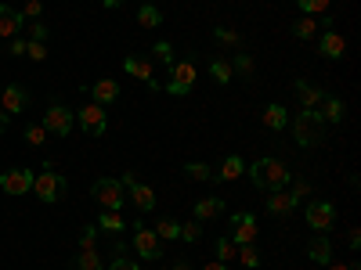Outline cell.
Returning a JSON list of instances; mask_svg holds the SVG:
<instances>
[{"label": "cell", "mask_w": 361, "mask_h": 270, "mask_svg": "<svg viewBox=\"0 0 361 270\" xmlns=\"http://www.w3.org/2000/svg\"><path fill=\"white\" fill-rule=\"evenodd\" d=\"M246 173L253 176V184L260 191H279V188H286L293 180V173H289V166L282 159H257L253 166H246Z\"/></svg>", "instance_id": "6da1fadb"}, {"label": "cell", "mask_w": 361, "mask_h": 270, "mask_svg": "<svg viewBox=\"0 0 361 270\" xmlns=\"http://www.w3.org/2000/svg\"><path fill=\"white\" fill-rule=\"evenodd\" d=\"M293 137H296V144H304V148L322 144L325 141V119H322V112L318 108H304V112H300L293 119Z\"/></svg>", "instance_id": "7a4b0ae2"}, {"label": "cell", "mask_w": 361, "mask_h": 270, "mask_svg": "<svg viewBox=\"0 0 361 270\" xmlns=\"http://www.w3.org/2000/svg\"><path fill=\"white\" fill-rule=\"evenodd\" d=\"M66 188H69V180L62 173H54L51 162H47L44 173H33V195L40 202H62L66 198Z\"/></svg>", "instance_id": "3957f363"}, {"label": "cell", "mask_w": 361, "mask_h": 270, "mask_svg": "<svg viewBox=\"0 0 361 270\" xmlns=\"http://www.w3.org/2000/svg\"><path fill=\"white\" fill-rule=\"evenodd\" d=\"M90 195H94V202H98L102 209H112V213H119V209H123V202H127L123 180H116V176H102Z\"/></svg>", "instance_id": "277c9868"}, {"label": "cell", "mask_w": 361, "mask_h": 270, "mask_svg": "<svg viewBox=\"0 0 361 270\" xmlns=\"http://www.w3.org/2000/svg\"><path fill=\"white\" fill-rule=\"evenodd\" d=\"M170 79H166V94L170 98H185L192 94V86H195V62H173L170 65Z\"/></svg>", "instance_id": "5b68a950"}, {"label": "cell", "mask_w": 361, "mask_h": 270, "mask_svg": "<svg viewBox=\"0 0 361 270\" xmlns=\"http://www.w3.org/2000/svg\"><path fill=\"white\" fill-rule=\"evenodd\" d=\"M40 127H44L47 134H54V137H66V134H73V127H76V115H73V108H66V105H51Z\"/></svg>", "instance_id": "8992f818"}, {"label": "cell", "mask_w": 361, "mask_h": 270, "mask_svg": "<svg viewBox=\"0 0 361 270\" xmlns=\"http://www.w3.org/2000/svg\"><path fill=\"white\" fill-rule=\"evenodd\" d=\"M119 180H123V191L130 195V202L141 209V213H152V209H156V191L148 188V184H141L134 173H123Z\"/></svg>", "instance_id": "52a82bcc"}, {"label": "cell", "mask_w": 361, "mask_h": 270, "mask_svg": "<svg viewBox=\"0 0 361 270\" xmlns=\"http://www.w3.org/2000/svg\"><path fill=\"white\" fill-rule=\"evenodd\" d=\"M0 188H4V195H29L33 191V169L25 166H11L0 173Z\"/></svg>", "instance_id": "ba28073f"}, {"label": "cell", "mask_w": 361, "mask_h": 270, "mask_svg": "<svg viewBox=\"0 0 361 270\" xmlns=\"http://www.w3.org/2000/svg\"><path fill=\"white\" fill-rule=\"evenodd\" d=\"M130 245L137 249V256L141 259H159L163 256V242H159V234L152 231V227H134V238H130Z\"/></svg>", "instance_id": "9c48e42d"}, {"label": "cell", "mask_w": 361, "mask_h": 270, "mask_svg": "<svg viewBox=\"0 0 361 270\" xmlns=\"http://www.w3.org/2000/svg\"><path fill=\"white\" fill-rule=\"evenodd\" d=\"M80 130L83 134H90V137H102L105 130H109V115H105V108L102 105H83L80 108Z\"/></svg>", "instance_id": "30bf717a"}, {"label": "cell", "mask_w": 361, "mask_h": 270, "mask_svg": "<svg viewBox=\"0 0 361 270\" xmlns=\"http://www.w3.org/2000/svg\"><path fill=\"white\" fill-rule=\"evenodd\" d=\"M307 224L318 231V234H325V231H333V224H336V209H333V202H325V198H314L311 205H307Z\"/></svg>", "instance_id": "8fae6325"}, {"label": "cell", "mask_w": 361, "mask_h": 270, "mask_svg": "<svg viewBox=\"0 0 361 270\" xmlns=\"http://www.w3.org/2000/svg\"><path fill=\"white\" fill-rule=\"evenodd\" d=\"M228 238H231L235 245H253V242H257V217H253V213H235Z\"/></svg>", "instance_id": "7c38bea8"}, {"label": "cell", "mask_w": 361, "mask_h": 270, "mask_svg": "<svg viewBox=\"0 0 361 270\" xmlns=\"http://www.w3.org/2000/svg\"><path fill=\"white\" fill-rule=\"evenodd\" d=\"M123 69H127L130 76L145 79V86H148V90H159V79H156V72H152V62H148V58H137V54H130L127 62H123Z\"/></svg>", "instance_id": "4fadbf2b"}, {"label": "cell", "mask_w": 361, "mask_h": 270, "mask_svg": "<svg viewBox=\"0 0 361 270\" xmlns=\"http://www.w3.org/2000/svg\"><path fill=\"white\" fill-rule=\"evenodd\" d=\"M25 105H29V94L18 86V83H11V86H4L0 90V108H4L8 115H18V112H25Z\"/></svg>", "instance_id": "5bb4252c"}, {"label": "cell", "mask_w": 361, "mask_h": 270, "mask_svg": "<svg viewBox=\"0 0 361 270\" xmlns=\"http://www.w3.org/2000/svg\"><path fill=\"white\" fill-rule=\"evenodd\" d=\"M296 202H300V198H296L293 191L279 188V191H271V195H267V213H271V217H289L293 209H296Z\"/></svg>", "instance_id": "9a60e30c"}, {"label": "cell", "mask_w": 361, "mask_h": 270, "mask_svg": "<svg viewBox=\"0 0 361 270\" xmlns=\"http://www.w3.org/2000/svg\"><path fill=\"white\" fill-rule=\"evenodd\" d=\"M90 98H94V105H112L119 98V83L116 79H98V83H90Z\"/></svg>", "instance_id": "2e32d148"}, {"label": "cell", "mask_w": 361, "mask_h": 270, "mask_svg": "<svg viewBox=\"0 0 361 270\" xmlns=\"http://www.w3.org/2000/svg\"><path fill=\"white\" fill-rule=\"evenodd\" d=\"M318 51H322L325 58H333V62H336V58H343L347 44H343V37L336 33V29H329V33H322V37H318Z\"/></svg>", "instance_id": "e0dca14e"}, {"label": "cell", "mask_w": 361, "mask_h": 270, "mask_svg": "<svg viewBox=\"0 0 361 270\" xmlns=\"http://www.w3.org/2000/svg\"><path fill=\"white\" fill-rule=\"evenodd\" d=\"M296 98H300V105H304V108H318L325 101V90L314 86V83H307V79H296Z\"/></svg>", "instance_id": "ac0fdd59"}, {"label": "cell", "mask_w": 361, "mask_h": 270, "mask_svg": "<svg viewBox=\"0 0 361 270\" xmlns=\"http://www.w3.org/2000/svg\"><path fill=\"white\" fill-rule=\"evenodd\" d=\"M18 29H22V15H18L15 8H8V4H0V37L15 40Z\"/></svg>", "instance_id": "d6986e66"}, {"label": "cell", "mask_w": 361, "mask_h": 270, "mask_svg": "<svg viewBox=\"0 0 361 270\" xmlns=\"http://www.w3.org/2000/svg\"><path fill=\"white\" fill-rule=\"evenodd\" d=\"M246 173V162H243V155H228L224 162H221V169L214 173V180H221V184H228V180H238Z\"/></svg>", "instance_id": "ffe728a7"}, {"label": "cell", "mask_w": 361, "mask_h": 270, "mask_svg": "<svg viewBox=\"0 0 361 270\" xmlns=\"http://www.w3.org/2000/svg\"><path fill=\"white\" fill-rule=\"evenodd\" d=\"M307 256L314 259V263H333V245H329V238L325 234H314L311 242H307Z\"/></svg>", "instance_id": "44dd1931"}, {"label": "cell", "mask_w": 361, "mask_h": 270, "mask_svg": "<svg viewBox=\"0 0 361 270\" xmlns=\"http://www.w3.org/2000/svg\"><path fill=\"white\" fill-rule=\"evenodd\" d=\"M224 213V198H199L195 202V220H217Z\"/></svg>", "instance_id": "7402d4cb"}, {"label": "cell", "mask_w": 361, "mask_h": 270, "mask_svg": "<svg viewBox=\"0 0 361 270\" xmlns=\"http://www.w3.org/2000/svg\"><path fill=\"white\" fill-rule=\"evenodd\" d=\"M264 127L267 130H286L289 127V112L282 105H267L264 108Z\"/></svg>", "instance_id": "603a6c76"}, {"label": "cell", "mask_w": 361, "mask_h": 270, "mask_svg": "<svg viewBox=\"0 0 361 270\" xmlns=\"http://www.w3.org/2000/svg\"><path fill=\"white\" fill-rule=\"evenodd\" d=\"M318 112H322L325 123H340V119L347 115V105H343L340 98H329V94H325V101H322V108H318Z\"/></svg>", "instance_id": "cb8c5ba5"}, {"label": "cell", "mask_w": 361, "mask_h": 270, "mask_svg": "<svg viewBox=\"0 0 361 270\" xmlns=\"http://www.w3.org/2000/svg\"><path fill=\"white\" fill-rule=\"evenodd\" d=\"M69 270H105V266H102V259H98L94 249H80V256L73 259Z\"/></svg>", "instance_id": "d4e9b609"}, {"label": "cell", "mask_w": 361, "mask_h": 270, "mask_svg": "<svg viewBox=\"0 0 361 270\" xmlns=\"http://www.w3.org/2000/svg\"><path fill=\"white\" fill-rule=\"evenodd\" d=\"M98 231H105V234H119V231H123V217L112 213V209H102V217H98Z\"/></svg>", "instance_id": "484cf974"}, {"label": "cell", "mask_w": 361, "mask_h": 270, "mask_svg": "<svg viewBox=\"0 0 361 270\" xmlns=\"http://www.w3.org/2000/svg\"><path fill=\"white\" fill-rule=\"evenodd\" d=\"M314 33H318V22H314L311 15H304L300 22H293V37H296V40H311Z\"/></svg>", "instance_id": "4316f807"}, {"label": "cell", "mask_w": 361, "mask_h": 270, "mask_svg": "<svg viewBox=\"0 0 361 270\" xmlns=\"http://www.w3.org/2000/svg\"><path fill=\"white\" fill-rule=\"evenodd\" d=\"M137 22H141L145 29H156V25L163 22V11H159L156 4H145V8H137Z\"/></svg>", "instance_id": "83f0119b"}, {"label": "cell", "mask_w": 361, "mask_h": 270, "mask_svg": "<svg viewBox=\"0 0 361 270\" xmlns=\"http://www.w3.org/2000/svg\"><path fill=\"white\" fill-rule=\"evenodd\" d=\"M152 231L159 234V242H173V238L180 234V224H177V220H170V217H163V220H159Z\"/></svg>", "instance_id": "f1b7e54d"}, {"label": "cell", "mask_w": 361, "mask_h": 270, "mask_svg": "<svg viewBox=\"0 0 361 270\" xmlns=\"http://www.w3.org/2000/svg\"><path fill=\"white\" fill-rule=\"evenodd\" d=\"M209 76H214V79H217V83L224 86V83H231V76H235V72H231V65H228V62H221V58H214V62H209Z\"/></svg>", "instance_id": "f546056e"}, {"label": "cell", "mask_w": 361, "mask_h": 270, "mask_svg": "<svg viewBox=\"0 0 361 270\" xmlns=\"http://www.w3.org/2000/svg\"><path fill=\"white\" fill-rule=\"evenodd\" d=\"M296 4H300V11H304V15H325L329 11V4H333V0H296Z\"/></svg>", "instance_id": "4dcf8cb0"}, {"label": "cell", "mask_w": 361, "mask_h": 270, "mask_svg": "<svg viewBox=\"0 0 361 270\" xmlns=\"http://www.w3.org/2000/svg\"><path fill=\"white\" fill-rule=\"evenodd\" d=\"M18 15H22V22H37L44 15V0H25Z\"/></svg>", "instance_id": "1f68e13d"}, {"label": "cell", "mask_w": 361, "mask_h": 270, "mask_svg": "<svg viewBox=\"0 0 361 270\" xmlns=\"http://www.w3.org/2000/svg\"><path fill=\"white\" fill-rule=\"evenodd\" d=\"M235 256H238V245L231 242V238H217V259L228 263V259H235Z\"/></svg>", "instance_id": "d6a6232c"}, {"label": "cell", "mask_w": 361, "mask_h": 270, "mask_svg": "<svg viewBox=\"0 0 361 270\" xmlns=\"http://www.w3.org/2000/svg\"><path fill=\"white\" fill-rule=\"evenodd\" d=\"M238 259H243L246 270H257V266H260V252H257L253 245H238Z\"/></svg>", "instance_id": "836d02e7"}, {"label": "cell", "mask_w": 361, "mask_h": 270, "mask_svg": "<svg viewBox=\"0 0 361 270\" xmlns=\"http://www.w3.org/2000/svg\"><path fill=\"white\" fill-rule=\"evenodd\" d=\"M214 40H217V44H224V47H238V44H243V37H238L235 29H224V25H221V29H214Z\"/></svg>", "instance_id": "e575fe53"}, {"label": "cell", "mask_w": 361, "mask_h": 270, "mask_svg": "<svg viewBox=\"0 0 361 270\" xmlns=\"http://www.w3.org/2000/svg\"><path fill=\"white\" fill-rule=\"evenodd\" d=\"M185 176H192V180H214V169H209L206 162H188Z\"/></svg>", "instance_id": "d590c367"}, {"label": "cell", "mask_w": 361, "mask_h": 270, "mask_svg": "<svg viewBox=\"0 0 361 270\" xmlns=\"http://www.w3.org/2000/svg\"><path fill=\"white\" fill-rule=\"evenodd\" d=\"M231 72H243V76H253V58L246 51H238L235 54V62H231Z\"/></svg>", "instance_id": "8d00e7d4"}, {"label": "cell", "mask_w": 361, "mask_h": 270, "mask_svg": "<svg viewBox=\"0 0 361 270\" xmlns=\"http://www.w3.org/2000/svg\"><path fill=\"white\" fill-rule=\"evenodd\" d=\"M177 238H180V242H188V245L199 242V238H202V224H180V234Z\"/></svg>", "instance_id": "74e56055"}, {"label": "cell", "mask_w": 361, "mask_h": 270, "mask_svg": "<svg viewBox=\"0 0 361 270\" xmlns=\"http://www.w3.org/2000/svg\"><path fill=\"white\" fill-rule=\"evenodd\" d=\"M152 58H156V62H163V65H173V47H170L166 40H159V44L152 47Z\"/></svg>", "instance_id": "f35d334b"}, {"label": "cell", "mask_w": 361, "mask_h": 270, "mask_svg": "<svg viewBox=\"0 0 361 270\" xmlns=\"http://www.w3.org/2000/svg\"><path fill=\"white\" fill-rule=\"evenodd\" d=\"M25 54L33 58V62H44V58H47V44H40V40H25Z\"/></svg>", "instance_id": "ab89813d"}, {"label": "cell", "mask_w": 361, "mask_h": 270, "mask_svg": "<svg viewBox=\"0 0 361 270\" xmlns=\"http://www.w3.org/2000/svg\"><path fill=\"white\" fill-rule=\"evenodd\" d=\"M25 141L33 144V148H40V144L47 141V130H44L40 123H37V127H25Z\"/></svg>", "instance_id": "60d3db41"}, {"label": "cell", "mask_w": 361, "mask_h": 270, "mask_svg": "<svg viewBox=\"0 0 361 270\" xmlns=\"http://www.w3.org/2000/svg\"><path fill=\"white\" fill-rule=\"evenodd\" d=\"M94 238H98V227H83L80 231V249H94Z\"/></svg>", "instance_id": "b9f144b4"}, {"label": "cell", "mask_w": 361, "mask_h": 270, "mask_svg": "<svg viewBox=\"0 0 361 270\" xmlns=\"http://www.w3.org/2000/svg\"><path fill=\"white\" fill-rule=\"evenodd\" d=\"M109 270H137V263H134V259L123 252V256H116V259L109 263Z\"/></svg>", "instance_id": "7bdbcfd3"}, {"label": "cell", "mask_w": 361, "mask_h": 270, "mask_svg": "<svg viewBox=\"0 0 361 270\" xmlns=\"http://www.w3.org/2000/svg\"><path fill=\"white\" fill-rule=\"evenodd\" d=\"M29 40L47 44V25H44V22H33V25H29Z\"/></svg>", "instance_id": "ee69618b"}, {"label": "cell", "mask_w": 361, "mask_h": 270, "mask_svg": "<svg viewBox=\"0 0 361 270\" xmlns=\"http://www.w3.org/2000/svg\"><path fill=\"white\" fill-rule=\"evenodd\" d=\"M289 184H293V195H296V198H304V195H311V184H307L304 176H296V180H289Z\"/></svg>", "instance_id": "f6af8a7d"}, {"label": "cell", "mask_w": 361, "mask_h": 270, "mask_svg": "<svg viewBox=\"0 0 361 270\" xmlns=\"http://www.w3.org/2000/svg\"><path fill=\"white\" fill-rule=\"evenodd\" d=\"M347 245H350V249H357V245H361V231H357V227H350V234H347Z\"/></svg>", "instance_id": "bcb514c9"}, {"label": "cell", "mask_w": 361, "mask_h": 270, "mask_svg": "<svg viewBox=\"0 0 361 270\" xmlns=\"http://www.w3.org/2000/svg\"><path fill=\"white\" fill-rule=\"evenodd\" d=\"M329 270H357V263H325Z\"/></svg>", "instance_id": "7dc6e473"}, {"label": "cell", "mask_w": 361, "mask_h": 270, "mask_svg": "<svg viewBox=\"0 0 361 270\" xmlns=\"http://www.w3.org/2000/svg\"><path fill=\"white\" fill-rule=\"evenodd\" d=\"M11 54H25V40L15 37V40H11Z\"/></svg>", "instance_id": "c3c4849f"}, {"label": "cell", "mask_w": 361, "mask_h": 270, "mask_svg": "<svg viewBox=\"0 0 361 270\" xmlns=\"http://www.w3.org/2000/svg\"><path fill=\"white\" fill-rule=\"evenodd\" d=\"M202 270H228V263H221V259H214V263H206Z\"/></svg>", "instance_id": "681fc988"}, {"label": "cell", "mask_w": 361, "mask_h": 270, "mask_svg": "<svg viewBox=\"0 0 361 270\" xmlns=\"http://www.w3.org/2000/svg\"><path fill=\"white\" fill-rule=\"evenodd\" d=\"M102 4H105L109 11H116V8H123V0H102Z\"/></svg>", "instance_id": "f907efd6"}, {"label": "cell", "mask_w": 361, "mask_h": 270, "mask_svg": "<svg viewBox=\"0 0 361 270\" xmlns=\"http://www.w3.org/2000/svg\"><path fill=\"white\" fill-rule=\"evenodd\" d=\"M4 130H8V112L0 108V134H4Z\"/></svg>", "instance_id": "816d5d0a"}, {"label": "cell", "mask_w": 361, "mask_h": 270, "mask_svg": "<svg viewBox=\"0 0 361 270\" xmlns=\"http://www.w3.org/2000/svg\"><path fill=\"white\" fill-rule=\"evenodd\" d=\"M170 270H195V266H192V263H173Z\"/></svg>", "instance_id": "f5cc1de1"}, {"label": "cell", "mask_w": 361, "mask_h": 270, "mask_svg": "<svg viewBox=\"0 0 361 270\" xmlns=\"http://www.w3.org/2000/svg\"><path fill=\"white\" fill-rule=\"evenodd\" d=\"M0 90H4V83H0Z\"/></svg>", "instance_id": "db71d44e"}]
</instances>
